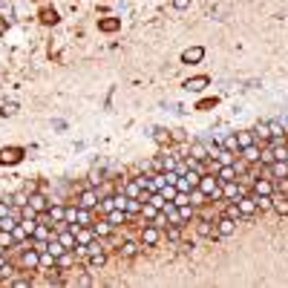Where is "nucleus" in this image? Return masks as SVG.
<instances>
[{"instance_id": "nucleus-1", "label": "nucleus", "mask_w": 288, "mask_h": 288, "mask_svg": "<svg viewBox=\"0 0 288 288\" xmlns=\"http://www.w3.org/2000/svg\"><path fill=\"white\" fill-rule=\"evenodd\" d=\"M196 191L202 193V196H208V199H216V196H222V182L216 179V173H202Z\"/></svg>"}, {"instance_id": "nucleus-2", "label": "nucleus", "mask_w": 288, "mask_h": 288, "mask_svg": "<svg viewBox=\"0 0 288 288\" xmlns=\"http://www.w3.org/2000/svg\"><path fill=\"white\" fill-rule=\"evenodd\" d=\"M75 205H78V208H90V211H96L98 205H101V193H98L96 188H87V191L78 196Z\"/></svg>"}, {"instance_id": "nucleus-3", "label": "nucleus", "mask_w": 288, "mask_h": 288, "mask_svg": "<svg viewBox=\"0 0 288 288\" xmlns=\"http://www.w3.org/2000/svg\"><path fill=\"white\" fill-rule=\"evenodd\" d=\"M236 208H239V216H242V219H251V216L256 213L254 196H245V193H242V196L236 199Z\"/></svg>"}, {"instance_id": "nucleus-4", "label": "nucleus", "mask_w": 288, "mask_h": 288, "mask_svg": "<svg viewBox=\"0 0 288 288\" xmlns=\"http://www.w3.org/2000/svg\"><path fill=\"white\" fill-rule=\"evenodd\" d=\"M20 262H23V268H26V271H38V268H40V251L29 245V248L23 251V259H20Z\"/></svg>"}, {"instance_id": "nucleus-5", "label": "nucleus", "mask_w": 288, "mask_h": 288, "mask_svg": "<svg viewBox=\"0 0 288 288\" xmlns=\"http://www.w3.org/2000/svg\"><path fill=\"white\" fill-rule=\"evenodd\" d=\"M242 193H245V188H242L236 179H233V182H222V196L228 199V202H236Z\"/></svg>"}, {"instance_id": "nucleus-6", "label": "nucleus", "mask_w": 288, "mask_h": 288, "mask_svg": "<svg viewBox=\"0 0 288 288\" xmlns=\"http://www.w3.org/2000/svg\"><path fill=\"white\" fill-rule=\"evenodd\" d=\"M161 239V233H159V228L156 225H144V230H141V245H147V248H153L156 242Z\"/></svg>"}, {"instance_id": "nucleus-7", "label": "nucleus", "mask_w": 288, "mask_h": 288, "mask_svg": "<svg viewBox=\"0 0 288 288\" xmlns=\"http://www.w3.org/2000/svg\"><path fill=\"white\" fill-rule=\"evenodd\" d=\"M23 159V150L20 147H3L0 150V164H18Z\"/></svg>"}, {"instance_id": "nucleus-8", "label": "nucleus", "mask_w": 288, "mask_h": 288, "mask_svg": "<svg viewBox=\"0 0 288 288\" xmlns=\"http://www.w3.org/2000/svg\"><path fill=\"white\" fill-rule=\"evenodd\" d=\"M29 205H32L38 213H46V211H49V199L38 191H29Z\"/></svg>"}, {"instance_id": "nucleus-9", "label": "nucleus", "mask_w": 288, "mask_h": 288, "mask_svg": "<svg viewBox=\"0 0 288 288\" xmlns=\"http://www.w3.org/2000/svg\"><path fill=\"white\" fill-rule=\"evenodd\" d=\"M213 173H216L219 182H233V179H236V161H233V164H219Z\"/></svg>"}, {"instance_id": "nucleus-10", "label": "nucleus", "mask_w": 288, "mask_h": 288, "mask_svg": "<svg viewBox=\"0 0 288 288\" xmlns=\"http://www.w3.org/2000/svg\"><path fill=\"white\" fill-rule=\"evenodd\" d=\"M55 236H58V242L64 245L66 251H75V248H78V239H75V233H72L69 228H64V230H58Z\"/></svg>"}, {"instance_id": "nucleus-11", "label": "nucleus", "mask_w": 288, "mask_h": 288, "mask_svg": "<svg viewBox=\"0 0 288 288\" xmlns=\"http://www.w3.org/2000/svg\"><path fill=\"white\" fill-rule=\"evenodd\" d=\"M233 230H236V219H230V216H219V222H216V233H219V236H230V233H233Z\"/></svg>"}, {"instance_id": "nucleus-12", "label": "nucleus", "mask_w": 288, "mask_h": 288, "mask_svg": "<svg viewBox=\"0 0 288 288\" xmlns=\"http://www.w3.org/2000/svg\"><path fill=\"white\" fill-rule=\"evenodd\" d=\"M208 84H211V81H208L205 75H196V78H188V81H185V90H188V93H202Z\"/></svg>"}, {"instance_id": "nucleus-13", "label": "nucleus", "mask_w": 288, "mask_h": 288, "mask_svg": "<svg viewBox=\"0 0 288 288\" xmlns=\"http://www.w3.org/2000/svg\"><path fill=\"white\" fill-rule=\"evenodd\" d=\"M161 211L167 213V225H182V213H179V205L176 202H167Z\"/></svg>"}, {"instance_id": "nucleus-14", "label": "nucleus", "mask_w": 288, "mask_h": 288, "mask_svg": "<svg viewBox=\"0 0 288 288\" xmlns=\"http://www.w3.org/2000/svg\"><path fill=\"white\" fill-rule=\"evenodd\" d=\"M251 188H254L256 196H271V193H274V182H268V179H254Z\"/></svg>"}, {"instance_id": "nucleus-15", "label": "nucleus", "mask_w": 288, "mask_h": 288, "mask_svg": "<svg viewBox=\"0 0 288 288\" xmlns=\"http://www.w3.org/2000/svg\"><path fill=\"white\" fill-rule=\"evenodd\" d=\"M202 58H205V49H202V46H191V49L182 52V61H185V64H199Z\"/></svg>"}, {"instance_id": "nucleus-16", "label": "nucleus", "mask_w": 288, "mask_h": 288, "mask_svg": "<svg viewBox=\"0 0 288 288\" xmlns=\"http://www.w3.org/2000/svg\"><path fill=\"white\" fill-rule=\"evenodd\" d=\"M268 173H271L274 179H286V176H288V161L274 159L271 164H268Z\"/></svg>"}, {"instance_id": "nucleus-17", "label": "nucleus", "mask_w": 288, "mask_h": 288, "mask_svg": "<svg viewBox=\"0 0 288 288\" xmlns=\"http://www.w3.org/2000/svg\"><path fill=\"white\" fill-rule=\"evenodd\" d=\"M52 236H55V228H49V225H38V228H35V233H32L35 242H49Z\"/></svg>"}, {"instance_id": "nucleus-18", "label": "nucleus", "mask_w": 288, "mask_h": 288, "mask_svg": "<svg viewBox=\"0 0 288 288\" xmlns=\"http://www.w3.org/2000/svg\"><path fill=\"white\" fill-rule=\"evenodd\" d=\"M196 233H199V236H205V239H213V236H219V233H216V228L208 222V219H199V222H196Z\"/></svg>"}, {"instance_id": "nucleus-19", "label": "nucleus", "mask_w": 288, "mask_h": 288, "mask_svg": "<svg viewBox=\"0 0 288 288\" xmlns=\"http://www.w3.org/2000/svg\"><path fill=\"white\" fill-rule=\"evenodd\" d=\"M191 156L193 159H208V156H211V150H208V141H193L191 144Z\"/></svg>"}, {"instance_id": "nucleus-20", "label": "nucleus", "mask_w": 288, "mask_h": 288, "mask_svg": "<svg viewBox=\"0 0 288 288\" xmlns=\"http://www.w3.org/2000/svg\"><path fill=\"white\" fill-rule=\"evenodd\" d=\"M254 202H256V211H259V213L274 211V199H271V196H256L254 193Z\"/></svg>"}, {"instance_id": "nucleus-21", "label": "nucleus", "mask_w": 288, "mask_h": 288, "mask_svg": "<svg viewBox=\"0 0 288 288\" xmlns=\"http://www.w3.org/2000/svg\"><path fill=\"white\" fill-rule=\"evenodd\" d=\"M107 222L113 225V228H115V225H124V222H127V211H118V208H113V211L107 213Z\"/></svg>"}, {"instance_id": "nucleus-22", "label": "nucleus", "mask_w": 288, "mask_h": 288, "mask_svg": "<svg viewBox=\"0 0 288 288\" xmlns=\"http://www.w3.org/2000/svg\"><path fill=\"white\" fill-rule=\"evenodd\" d=\"M236 141H239V150H242V147H248V144H256L254 130H242V133H236Z\"/></svg>"}, {"instance_id": "nucleus-23", "label": "nucleus", "mask_w": 288, "mask_h": 288, "mask_svg": "<svg viewBox=\"0 0 288 288\" xmlns=\"http://www.w3.org/2000/svg\"><path fill=\"white\" fill-rule=\"evenodd\" d=\"M141 191H144V188H141V182H138V179H133V182L124 185V196H130V199H138Z\"/></svg>"}, {"instance_id": "nucleus-24", "label": "nucleus", "mask_w": 288, "mask_h": 288, "mask_svg": "<svg viewBox=\"0 0 288 288\" xmlns=\"http://www.w3.org/2000/svg\"><path fill=\"white\" fill-rule=\"evenodd\" d=\"M138 251H141V245H138V242H124V245L118 248V254L124 256V259H133Z\"/></svg>"}, {"instance_id": "nucleus-25", "label": "nucleus", "mask_w": 288, "mask_h": 288, "mask_svg": "<svg viewBox=\"0 0 288 288\" xmlns=\"http://www.w3.org/2000/svg\"><path fill=\"white\" fill-rule=\"evenodd\" d=\"M72 265H75V251H64L55 259V268H72Z\"/></svg>"}, {"instance_id": "nucleus-26", "label": "nucleus", "mask_w": 288, "mask_h": 288, "mask_svg": "<svg viewBox=\"0 0 288 288\" xmlns=\"http://www.w3.org/2000/svg\"><path fill=\"white\" fill-rule=\"evenodd\" d=\"M72 225H93V213H90V208H78L75 211V222Z\"/></svg>"}, {"instance_id": "nucleus-27", "label": "nucleus", "mask_w": 288, "mask_h": 288, "mask_svg": "<svg viewBox=\"0 0 288 288\" xmlns=\"http://www.w3.org/2000/svg\"><path fill=\"white\" fill-rule=\"evenodd\" d=\"M254 135H256V141H268L271 138V127H268V121H259L254 127Z\"/></svg>"}, {"instance_id": "nucleus-28", "label": "nucleus", "mask_w": 288, "mask_h": 288, "mask_svg": "<svg viewBox=\"0 0 288 288\" xmlns=\"http://www.w3.org/2000/svg\"><path fill=\"white\" fill-rule=\"evenodd\" d=\"M9 202H12L15 208H26V205H29V191H18L15 196H9Z\"/></svg>"}, {"instance_id": "nucleus-29", "label": "nucleus", "mask_w": 288, "mask_h": 288, "mask_svg": "<svg viewBox=\"0 0 288 288\" xmlns=\"http://www.w3.org/2000/svg\"><path fill=\"white\" fill-rule=\"evenodd\" d=\"M239 153H242V159L251 161V164H254V161H259V147H256V144H248V147H242Z\"/></svg>"}, {"instance_id": "nucleus-30", "label": "nucleus", "mask_w": 288, "mask_h": 288, "mask_svg": "<svg viewBox=\"0 0 288 288\" xmlns=\"http://www.w3.org/2000/svg\"><path fill=\"white\" fill-rule=\"evenodd\" d=\"M268 147H271V144H268ZM271 150H274V159L288 161V138H286V141H280V144H274Z\"/></svg>"}, {"instance_id": "nucleus-31", "label": "nucleus", "mask_w": 288, "mask_h": 288, "mask_svg": "<svg viewBox=\"0 0 288 288\" xmlns=\"http://www.w3.org/2000/svg\"><path fill=\"white\" fill-rule=\"evenodd\" d=\"M156 213H159V208H153L150 202H141V219H144V222H153Z\"/></svg>"}, {"instance_id": "nucleus-32", "label": "nucleus", "mask_w": 288, "mask_h": 288, "mask_svg": "<svg viewBox=\"0 0 288 288\" xmlns=\"http://www.w3.org/2000/svg\"><path fill=\"white\" fill-rule=\"evenodd\" d=\"M64 213H66L64 205H49V211H46V216H49L52 222H61V219H64Z\"/></svg>"}, {"instance_id": "nucleus-33", "label": "nucleus", "mask_w": 288, "mask_h": 288, "mask_svg": "<svg viewBox=\"0 0 288 288\" xmlns=\"http://www.w3.org/2000/svg\"><path fill=\"white\" fill-rule=\"evenodd\" d=\"M222 147H225V150H230V153H236V156H239V141H236V133L225 135V138H222Z\"/></svg>"}, {"instance_id": "nucleus-34", "label": "nucleus", "mask_w": 288, "mask_h": 288, "mask_svg": "<svg viewBox=\"0 0 288 288\" xmlns=\"http://www.w3.org/2000/svg\"><path fill=\"white\" fill-rule=\"evenodd\" d=\"M118 26H121V20H115V18H104V20L98 23V29H101V32H115Z\"/></svg>"}, {"instance_id": "nucleus-35", "label": "nucleus", "mask_w": 288, "mask_h": 288, "mask_svg": "<svg viewBox=\"0 0 288 288\" xmlns=\"http://www.w3.org/2000/svg\"><path fill=\"white\" fill-rule=\"evenodd\" d=\"M93 230H96V236H110L113 233V225L107 222V219L104 222H93Z\"/></svg>"}, {"instance_id": "nucleus-36", "label": "nucleus", "mask_w": 288, "mask_h": 288, "mask_svg": "<svg viewBox=\"0 0 288 288\" xmlns=\"http://www.w3.org/2000/svg\"><path fill=\"white\" fill-rule=\"evenodd\" d=\"M124 211H127V216L141 213V199H130V196H127V205H124Z\"/></svg>"}, {"instance_id": "nucleus-37", "label": "nucleus", "mask_w": 288, "mask_h": 288, "mask_svg": "<svg viewBox=\"0 0 288 288\" xmlns=\"http://www.w3.org/2000/svg\"><path fill=\"white\" fill-rule=\"evenodd\" d=\"M233 156H236V153H230V150H219V153H216V164H233Z\"/></svg>"}, {"instance_id": "nucleus-38", "label": "nucleus", "mask_w": 288, "mask_h": 288, "mask_svg": "<svg viewBox=\"0 0 288 288\" xmlns=\"http://www.w3.org/2000/svg\"><path fill=\"white\" fill-rule=\"evenodd\" d=\"M268 127H271V135H288L286 121H277V118H274V121H268Z\"/></svg>"}, {"instance_id": "nucleus-39", "label": "nucleus", "mask_w": 288, "mask_h": 288, "mask_svg": "<svg viewBox=\"0 0 288 288\" xmlns=\"http://www.w3.org/2000/svg\"><path fill=\"white\" fill-rule=\"evenodd\" d=\"M0 245H3V248L18 245V242H15V236H12V230H3V228H0Z\"/></svg>"}, {"instance_id": "nucleus-40", "label": "nucleus", "mask_w": 288, "mask_h": 288, "mask_svg": "<svg viewBox=\"0 0 288 288\" xmlns=\"http://www.w3.org/2000/svg\"><path fill=\"white\" fill-rule=\"evenodd\" d=\"M18 222H20V219H18V216H12V213H9V216H0V228H3V230H12Z\"/></svg>"}, {"instance_id": "nucleus-41", "label": "nucleus", "mask_w": 288, "mask_h": 288, "mask_svg": "<svg viewBox=\"0 0 288 288\" xmlns=\"http://www.w3.org/2000/svg\"><path fill=\"white\" fill-rule=\"evenodd\" d=\"M147 202H150L153 208H159V211L164 208V205H167V199H164V196H161L159 191H156V193H150V199H147Z\"/></svg>"}, {"instance_id": "nucleus-42", "label": "nucleus", "mask_w": 288, "mask_h": 288, "mask_svg": "<svg viewBox=\"0 0 288 288\" xmlns=\"http://www.w3.org/2000/svg\"><path fill=\"white\" fill-rule=\"evenodd\" d=\"M271 161H274V150H271V147H265V150H259V164H265V167H268Z\"/></svg>"}, {"instance_id": "nucleus-43", "label": "nucleus", "mask_w": 288, "mask_h": 288, "mask_svg": "<svg viewBox=\"0 0 288 288\" xmlns=\"http://www.w3.org/2000/svg\"><path fill=\"white\" fill-rule=\"evenodd\" d=\"M274 211H277V213H280V216H288V199H286V196H283V199H277V202H274Z\"/></svg>"}, {"instance_id": "nucleus-44", "label": "nucleus", "mask_w": 288, "mask_h": 288, "mask_svg": "<svg viewBox=\"0 0 288 288\" xmlns=\"http://www.w3.org/2000/svg\"><path fill=\"white\" fill-rule=\"evenodd\" d=\"M161 196H164V199H167V202H173V199H176V193H179V191H176V185H164V188H161Z\"/></svg>"}, {"instance_id": "nucleus-45", "label": "nucleus", "mask_w": 288, "mask_h": 288, "mask_svg": "<svg viewBox=\"0 0 288 288\" xmlns=\"http://www.w3.org/2000/svg\"><path fill=\"white\" fill-rule=\"evenodd\" d=\"M40 265L43 268H55V256L49 254V251H40Z\"/></svg>"}, {"instance_id": "nucleus-46", "label": "nucleus", "mask_w": 288, "mask_h": 288, "mask_svg": "<svg viewBox=\"0 0 288 288\" xmlns=\"http://www.w3.org/2000/svg\"><path fill=\"white\" fill-rule=\"evenodd\" d=\"M40 20H43V23H58V12H55V9H46V12L40 15Z\"/></svg>"}, {"instance_id": "nucleus-47", "label": "nucleus", "mask_w": 288, "mask_h": 288, "mask_svg": "<svg viewBox=\"0 0 288 288\" xmlns=\"http://www.w3.org/2000/svg\"><path fill=\"white\" fill-rule=\"evenodd\" d=\"M179 213H182V222L193 219V205H179Z\"/></svg>"}, {"instance_id": "nucleus-48", "label": "nucleus", "mask_w": 288, "mask_h": 288, "mask_svg": "<svg viewBox=\"0 0 288 288\" xmlns=\"http://www.w3.org/2000/svg\"><path fill=\"white\" fill-rule=\"evenodd\" d=\"M225 216H230V219H242V216H239V208H236V202H230V205L225 208Z\"/></svg>"}, {"instance_id": "nucleus-49", "label": "nucleus", "mask_w": 288, "mask_h": 288, "mask_svg": "<svg viewBox=\"0 0 288 288\" xmlns=\"http://www.w3.org/2000/svg\"><path fill=\"white\" fill-rule=\"evenodd\" d=\"M179 236H182V230H179V225H167V239H170V242H176Z\"/></svg>"}, {"instance_id": "nucleus-50", "label": "nucleus", "mask_w": 288, "mask_h": 288, "mask_svg": "<svg viewBox=\"0 0 288 288\" xmlns=\"http://www.w3.org/2000/svg\"><path fill=\"white\" fill-rule=\"evenodd\" d=\"M104 262H107V256H104V251H101V254H93V256H90V265H93V268H101Z\"/></svg>"}, {"instance_id": "nucleus-51", "label": "nucleus", "mask_w": 288, "mask_h": 288, "mask_svg": "<svg viewBox=\"0 0 288 288\" xmlns=\"http://www.w3.org/2000/svg\"><path fill=\"white\" fill-rule=\"evenodd\" d=\"M150 225H156V228H167V213H164V211H159V213H156V219H153Z\"/></svg>"}, {"instance_id": "nucleus-52", "label": "nucleus", "mask_w": 288, "mask_h": 288, "mask_svg": "<svg viewBox=\"0 0 288 288\" xmlns=\"http://www.w3.org/2000/svg\"><path fill=\"white\" fill-rule=\"evenodd\" d=\"M0 18H12V6H9V0H0Z\"/></svg>"}, {"instance_id": "nucleus-53", "label": "nucleus", "mask_w": 288, "mask_h": 288, "mask_svg": "<svg viewBox=\"0 0 288 288\" xmlns=\"http://www.w3.org/2000/svg\"><path fill=\"white\" fill-rule=\"evenodd\" d=\"M12 208H15V205H12L9 199H3V202H0V216H9V213H12Z\"/></svg>"}, {"instance_id": "nucleus-54", "label": "nucleus", "mask_w": 288, "mask_h": 288, "mask_svg": "<svg viewBox=\"0 0 288 288\" xmlns=\"http://www.w3.org/2000/svg\"><path fill=\"white\" fill-rule=\"evenodd\" d=\"M173 202H176V205H191V193H182V191H179Z\"/></svg>"}, {"instance_id": "nucleus-55", "label": "nucleus", "mask_w": 288, "mask_h": 288, "mask_svg": "<svg viewBox=\"0 0 288 288\" xmlns=\"http://www.w3.org/2000/svg\"><path fill=\"white\" fill-rule=\"evenodd\" d=\"M104 179H101V170H90V185L96 188V185H101Z\"/></svg>"}, {"instance_id": "nucleus-56", "label": "nucleus", "mask_w": 288, "mask_h": 288, "mask_svg": "<svg viewBox=\"0 0 288 288\" xmlns=\"http://www.w3.org/2000/svg\"><path fill=\"white\" fill-rule=\"evenodd\" d=\"M18 113V104H3V115H15Z\"/></svg>"}, {"instance_id": "nucleus-57", "label": "nucleus", "mask_w": 288, "mask_h": 288, "mask_svg": "<svg viewBox=\"0 0 288 288\" xmlns=\"http://www.w3.org/2000/svg\"><path fill=\"white\" fill-rule=\"evenodd\" d=\"M32 280L29 277H18V280H12V286H18V288H23V286H29Z\"/></svg>"}, {"instance_id": "nucleus-58", "label": "nucleus", "mask_w": 288, "mask_h": 288, "mask_svg": "<svg viewBox=\"0 0 288 288\" xmlns=\"http://www.w3.org/2000/svg\"><path fill=\"white\" fill-rule=\"evenodd\" d=\"M173 6H176V9H188V6H191V0H173Z\"/></svg>"}, {"instance_id": "nucleus-59", "label": "nucleus", "mask_w": 288, "mask_h": 288, "mask_svg": "<svg viewBox=\"0 0 288 288\" xmlns=\"http://www.w3.org/2000/svg\"><path fill=\"white\" fill-rule=\"evenodd\" d=\"M6 271H9V262L3 259V254H0V274H6Z\"/></svg>"}, {"instance_id": "nucleus-60", "label": "nucleus", "mask_w": 288, "mask_h": 288, "mask_svg": "<svg viewBox=\"0 0 288 288\" xmlns=\"http://www.w3.org/2000/svg\"><path fill=\"white\" fill-rule=\"evenodd\" d=\"M280 191L288 193V176H286V179H280Z\"/></svg>"}]
</instances>
